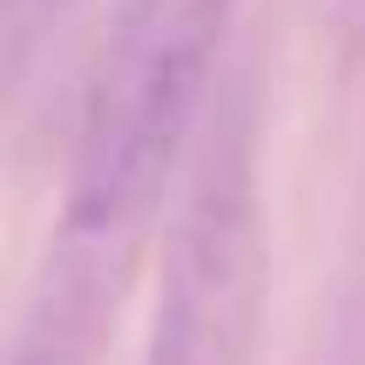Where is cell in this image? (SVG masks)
<instances>
[{"mask_svg":"<svg viewBox=\"0 0 365 365\" xmlns=\"http://www.w3.org/2000/svg\"><path fill=\"white\" fill-rule=\"evenodd\" d=\"M230 7L237 0H115L88 68L68 170V217L81 230H108L143 210V196L170 170Z\"/></svg>","mask_w":365,"mask_h":365,"instance_id":"cell-1","label":"cell"}]
</instances>
